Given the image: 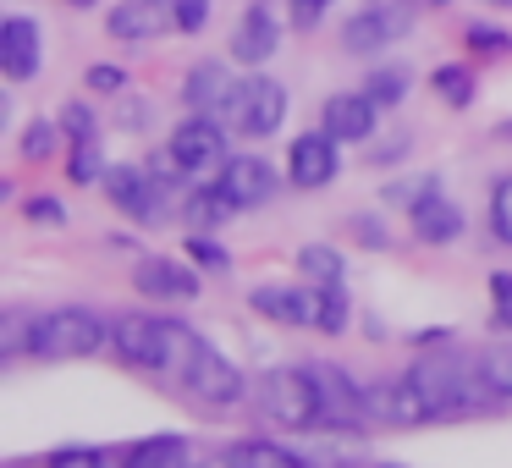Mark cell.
Wrapping results in <instances>:
<instances>
[{"instance_id":"cell-21","label":"cell","mask_w":512,"mask_h":468,"mask_svg":"<svg viewBox=\"0 0 512 468\" xmlns=\"http://www.w3.org/2000/svg\"><path fill=\"white\" fill-rule=\"evenodd\" d=\"M237 215V199L215 182V188H193L188 199H182V221H188V232H221L226 221Z\"/></svg>"},{"instance_id":"cell-45","label":"cell","mask_w":512,"mask_h":468,"mask_svg":"<svg viewBox=\"0 0 512 468\" xmlns=\"http://www.w3.org/2000/svg\"><path fill=\"white\" fill-rule=\"evenodd\" d=\"M188 468H232V457H193Z\"/></svg>"},{"instance_id":"cell-13","label":"cell","mask_w":512,"mask_h":468,"mask_svg":"<svg viewBox=\"0 0 512 468\" xmlns=\"http://www.w3.org/2000/svg\"><path fill=\"white\" fill-rule=\"evenodd\" d=\"M287 177H292V188H303V193L325 188V182L336 177V138L325 133V127H320V133H303L298 144H292Z\"/></svg>"},{"instance_id":"cell-28","label":"cell","mask_w":512,"mask_h":468,"mask_svg":"<svg viewBox=\"0 0 512 468\" xmlns=\"http://www.w3.org/2000/svg\"><path fill=\"white\" fill-rule=\"evenodd\" d=\"M430 89L441 94L452 111H468V105H474V72H468V67H435Z\"/></svg>"},{"instance_id":"cell-36","label":"cell","mask_w":512,"mask_h":468,"mask_svg":"<svg viewBox=\"0 0 512 468\" xmlns=\"http://www.w3.org/2000/svg\"><path fill=\"white\" fill-rule=\"evenodd\" d=\"M490 298H496V325L512 331V270H496V276H490Z\"/></svg>"},{"instance_id":"cell-42","label":"cell","mask_w":512,"mask_h":468,"mask_svg":"<svg viewBox=\"0 0 512 468\" xmlns=\"http://www.w3.org/2000/svg\"><path fill=\"white\" fill-rule=\"evenodd\" d=\"M28 221H45V226H61V221H67V210H61L56 199H28Z\"/></svg>"},{"instance_id":"cell-15","label":"cell","mask_w":512,"mask_h":468,"mask_svg":"<svg viewBox=\"0 0 512 468\" xmlns=\"http://www.w3.org/2000/svg\"><path fill=\"white\" fill-rule=\"evenodd\" d=\"M375 111L380 105L369 100L364 89L358 94H331V100H325V133H331L336 144H364V138L375 133Z\"/></svg>"},{"instance_id":"cell-9","label":"cell","mask_w":512,"mask_h":468,"mask_svg":"<svg viewBox=\"0 0 512 468\" xmlns=\"http://www.w3.org/2000/svg\"><path fill=\"white\" fill-rule=\"evenodd\" d=\"M364 419L369 424H391V430H413V424H430V408L413 391V380H375L364 386Z\"/></svg>"},{"instance_id":"cell-19","label":"cell","mask_w":512,"mask_h":468,"mask_svg":"<svg viewBox=\"0 0 512 468\" xmlns=\"http://www.w3.org/2000/svg\"><path fill=\"white\" fill-rule=\"evenodd\" d=\"M276 39H281L276 17H270L265 6H248L243 28H237V39H232V61H243V67H265V61L276 56Z\"/></svg>"},{"instance_id":"cell-4","label":"cell","mask_w":512,"mask_h":468,"mask_svg":"<svg viewBox=\"0 0 512 468\" xmlns=\"http://www.w3.org/2000/svg\"><path fill=\"white\" fill-rule=\"evenodd\" d=\"M309 380L314 391H320V430H358L364 419V386H353V375H347L342 364H331V358H309Z\"/></svg>"},{"instance_id":"cell-2","label":"cell","mask_w":512,"mask_h":468,"mask_svg":"<svg viewBox=\"0 0 512 468\" xmlns=\"http://www.w3.org/2000/svg\"><path fill=\"white\" fill-rule=\"evenodd\" d=\"M259 413L281 430H314L320 424V391H314L309 369H292V364L270 369L259 380Z\"/></svg>"},{"instance_id":"cell-22","label":"cell","mask_w":512,"mask_h":468,"mask_svg":"<svg viewBox=\"0 0 512 468\" xmlns=\"http://www.w3.org/2000/svg\"><path fill=\"white\" fill-rule=\"evenodd\" d=\"M248 303H254V314H265V320H276V325H309V292L254 287V292H248Z\"/></svg>"},{"instance_id":"cell-32","label":"cell","mask_w":512,"mask_h":468,"mask_svg":"<svg viewBox=\"0 0 512 468\" xmlns=\"http://www.w3.org/2000/svg\"><path fill=\"white\" fill-rule=\"evenodd\" d=\"M490 232H496V243L512 248V177H501L490 193Z\"/></svg>"},{"instance_id":"cell-29","label":"cell","mask_w":512,"mask_h":468,"mask_svg":"<svg viewBox=\"0 0 512 468\" xmlns=\"http://www.w3.org/2000/svg\"><path fill=\"white\" fill-rule=\"evenodd\" d=\"M105 155H100V144L94 138H72V160H67V177L78 182V188H89V182H105Z\"/></svg>"},{"instance_id":"cell-25","label":"cell","mask_w":512,"mask_h":468,"mask_svg":"<svg viewBox=\"0 0 512 468\" xmlns=\"http://www.w3.org/2000/svg\"><path fill=\"white\" fill-rule=\"evenodd\" d=\"M188 441L182 435H155V441H144L133 457H127V468H188Z\"/></svg>"},{"instance_id":"cell-7","label":"cell","mask_w":512,"mask_h":468,"mask_svg":"<svg viewBox=\"0 0 512 468\" xmlns=\"http://www.w3.org/2000/svg\"><path fill=\"white\" fill-rule=\"evenodd\" d=\"M182 386H188L199 402H210V408H232V402L243 397V369H237L221 347L204 342L199 353H193V364L182 369Z\"/></svg>"},{"instance_id":"cell-38","label":"cell","mask_w":512,"mask_h":468,"mask_svg":"<svg viewBox=\"0 0 512 468\" xmlns=\"http://www.w3.org/2000/svg\"><path fill=\"white\" fill-rule=\"evenodd\" d=\"M347 232H353V237H358V243H364V248H391L386 226H380L375 215H353V226H347Z\"/></svg>"},{"instance_id":"cell-10","label":"cell","mask_w":512,"mask_h":468,"mask_svg":"<svg viewBox=\"0 0 512 468\" xmlns=\"http://www.w3.org/2000/svg\"><path fill=\"white\" fill-rule=\"evenodd\" d=\"M111 347L122 353V364L166 369V320H155V314H122V320H111Z\"/></svg>"},{"instance_id":"cell-31","label":"cell","mask_w":512,"mask_h":468,"mask_svg":"<svg viewBox=\"0 0 512 468\" xmlns=\"http://www.w3.org/2000/svg\"><path fill=\"white\" fill-rule=\"evenodd\" d=\"M364 94H369L375 105H397L402 94H408V67H380L375 78L364 83Z\"/></svg>"},{"instance_id":"cell-12","label":"cell","mask_w":512,"mask_h":468,"mask_svg":"<svg viewBox=\"0 0 512 468\" xmlns=\"http://www.w3.org/2000/svg\"><path fill=\"white\" fill-rule=\"evenodd\" d=\"M166 149L177 155L182 171H210V166H221V155H226V133L210 116H193V122H182L177 133H171Z\"/></svg>"},{"instance_id":"cell-16","label":"cell","mask_w":512,"mask_h":468,"mask_svg":"<svg viewBox=\"0 0 512 468\" xmlns=\"http://www.w3.org/2000/svg\"><path fill=\"white\" fill-rule=\"evenodd\" d=\"M133 287L144 292V298H160V303L199 298V276H193L188 265H177V259H144V265L133 270Z\"/></svg>"},{"instance_id":"cell-33","label":"cell","mask_w":512,"mask_h":468,"mask_svg":"<svg viewBox=\"0 0 512 468\" xmlns=\"http://www.w3.org/2000/svg\"><path fill=\"white\" fill-rule=\"evenodd\" d=\"M430 193H441V188H435V177H408V182H391V188H386V204L413 210V204H424Z\"/></svg>"},{"instance_id":"cell-47","label":"cell","mask_w":512,"mask_h":468,"mask_svg":"<svg viewBox=\"0 0 512 468\" xmlns=\"http://www.w3.org/2000/svg\"><path fill=\"white\" fill-rule=\"evenodd\" d=\"M72 6H89V0H72Z\"/></svg>"},{"instance_id":"cell-41","label":"cell","mask_w":512,"mask_h":468,"mask_svg":"<svg viewBox=\"0 0 512 468\" xmlns=\"http://www.w3.org/2000/svg\"><path fill=\"white\" fill-rule=\"evenodd\" d=\"M325 6H331V0H292V23H298V28H320Z\"/></svg>"},{"instance_id":"cell-44","label":"cell","mask_w":512,"mask_h":468,"mask_svg":"<svg viewBox=\"0 0 512 468\" xmlns=\"http://www.w3.org/2000/svg\"><path fill=\"white\" fill-rule=\"evenodd\" d=\"M116 122H122V127H144V122H149V111H144V105H133V100H122Z\"/></svg>"},{"instance_id":"cell-23","label":"cell","mask_w":512,"mask_h":468,"mask_svg":"<svg viewBox=\"0 0 512 468\" xmlns=\"http://www.w3.org/2000/svg\"><path fill=\"white\" fill-rule=\"evenodd\" d=\"M474 369H479V380H485L490 402H496V408H507V402H512V347L507 342H490L485 353L474 358Z\"/></svg>"},{"instance_id":"cell-48","label":"cell","mask_w":512,"mask_h":468,"mask_svg":"<svg viewBox=\"0 0 512 468\" xmlns=\"http://www.w3.org/2000/svg\"><path fill=\"white\" fill-rule=\"evenodd\" d=\"M430 6H446V0H430Z\"/></svg>"},{"instance_id":"cell-34","label":"cell","mask_w":512,"mask_h":468,"mask_svg":"<svg viewBox=\"0 0 512 468\" xmlns=\"http://www.w3.org/2000/svg\"><path fill=\"white\" fill-rule=\"evenodd\" d=\"M468 50H474V56H507L512 34H501V28H490V23H474L468 28Z\"/></svg>"},{"instance_id":"cell-40","label":"cell","mask_w":512,"mask_h":468,"mask_svg":"<svg viewBox=\"0 0 512 468\" xmlns=\"http://www.w3.org/2000/svg\"><path fill=\"white\" fill-rule=\"evenodd\" d=\"M50 468H100V452H89V446H61L50 457Z\"/></svg>"},{"instance_id":"cell-6","label":"cell","mask_w":512,"mask_h":468,"mask_svg":"<svg viewBox=\"0 0 512 468\" xmlns=\"http://www.w3.org/2000/svg\"><path fill=\"white\" fill-rule=\"evenodd\" d=\"M226 122H232L237 133H248V138H270L281 122H287V89L270 83V78L237 83L232 105H226Z\"/></svg>"},{"instance_id":"cell-46","label":"cell","mask_w":512,"mask_h":468,"mask_svg":"<svg viewBox=\"0 0 512 468\" xmlns=\"http://www.w3.org/2000/svg\"><path fill=\"white\" fill-rule=\"evenodd\" d=\"M490 6H496V12H512V0H490Z\"/></svg>"},{"instance_id":"cell-11","label":"cell","mask_w":512,"mask_h":468,"mask_svg":"<svg viewBox=\"0 0 512 468\" xmlns=\"http://www.w3.org/2000/svg\"><path fill=\"white\" fill-rule=\"evenodd\" d=\"M111 39L122 45H144V39H166L177 28V0H122L111 17H105Z\"/></svg>"},{"instance_id":"cell-5","label":"cell","mask_w":512,"mask_h":468,"mask_svg":"<svg viewBox=\"0 0 512 468\" xmlns=\"http://www.w3.org/2000/svg\"><path fill=\"white\" fill-rule=\"evenodd\" d=\"M413 28V0H369L364 12H353V23L342 28V45L353 56H375V50L397 45Z\"/></svg>"},{"instance_id":"cell-18","label":"cell","mask_w":512,"mask_h":468,"mask_svg":"<svg viewBox=\"0 0 512 468\" xmlns=\"http://www.w3.org/2000/svg\"><path fill=\"white\" fill-rule=\"evenodd\" d=\"M232 94H237V83H232V72H226L221 61H199V67L188 72V83H182V100H188L199 116L226 111V105H232Z\"/></svg>"},{"instance_id":"cell-1","label":"cell","mask_w":512,"mask_h":468,"mask_svg":"<svg viewBox=\"0 0 512 468\" xmlns=\"http://www.w3.org/2000/svg\"><path fill=\"white\" fill-rule=\"evenodd\" d=\"M408 380H413V391L424 397L430 419H457V413H474V408L490 402L474 358H468V364H457V358H419V364L408 369ZM490 408H496V402H490Z\"/></svg>"},{"instance_id":"cell-14","label":"cell","mask_w":512,"mask_h":468,"mask_svg":"<svg viewBox=\"0 0 512 468\" xmlns=\"http://www.w3.org/2000/svg\"><path fill=\"white\" fill-rule=\"evenodd\" d=\"M39 67H45V39H39V28L28 17H12L0 28V72L12 83H28Z\"/></svg>"},{"instance_id":"cell-35","label":"cell","mask_w":512,"mask_h":468,"mask_svg":"<svg viewBox=\"0 0 512 468\" xmlns=\"http://www.w3.org/2000/svg\"><path fill=\"white\" fill-rule=\"evenodd\" d=\"M188 254L199 259L204 270H226V265H232V254H226L221 243H210V237H204V232H193V237H188Z\"/></svg>"},{"instance_id":"cell-17","label":"cell","mask_w":512,"mask_h":468,"mask_svg":"<svg viewBox=\"0 0 512 468\" xmlns=\"http://www.w3.org/2000/svg\"><path fill=\"white\" fill-rule=\"evenodd\" d=\"M221 188L237 199V210H254V204H265L270 193H276V171L259 155H237L221 166Z\"/></svg>"},{"instance_id":"cell-3","label":"cell","mask_w":512,"mask_h":468,"mask_svg":"<svg viewBox=\"0 0 512 468\" xmlns=\"http://www.w3.org/2000/svg\"><path fill=\"white\" fill-rule=\"evenodd\" d=\"M100 342H105V320L94 309H56V314H39L34 320L28 353L34 358H89V353H100Z\"/></svg>"},{"instance_id":"cell-30","label":"cell","mask_w":512,"mask_h":468,"mask_svg":"<svg viewBox=\"0 0 512 468\" xmlns=\"http://www.w3.org/2000/svg\"><path fill=\"white\" fill-rule=\"evenodd\" d=\"M61 133H67V127L45 122V116H39V122H28L23 127V160H50V155H56V144H61Z\"/></svg>"},{"instance_id":"cell-8","label":"cell","mask_w":512,"mask_h":468,"mask_svg":"<svg viewBox=\"0 0 512 468\" xmlns=\"http://www.w3.org/2000/svg\"><path fill=\"white\" fill-rule=\"evenodd\" d=\"M166 193L171 188L149 166H111L105 171V199H111L122 215H133V221H155L160 204H166Z\"/></svg>"},{"instance_id":"cell-43","label":"cell","mask_w":512,"mask_h":468,"mask_svg":"<svg viewBox=\"0 0 512 468\" xmlns=\"http://www.w3.org/2000/svg\"><path fill=\"white\" fill-rule=\"evenodd\" d=\"M122 83H127V78H122L116 67H94V72H89V89H94V94H122Z\"/></svg>"},{"instance_id":"cell-24","label":"cell","mask_w":512,"mask_h":468,"mask_svg":"<svg viewBox=\"0 0 512 468\" xmlns=\"http://www.w3.org/2000/svg\"><path fill=\"white\" fill-rule=\"evenodd\" d=\"M309 292V325L325 336L347 331V320H353V309H347V292L342 287H303Z\"/></svg>"},{"instance_id":"cell-39","label":"cell","mask_w":512,"mask_h":468,"mask_svg":"<svg viewBox=\"0 0 512 468\" xmlns=\"http://www.w3.org/2000/svg\"><path fill=\"white\" fill-rule=\"evenodd\" d=\"M61 127H67L72 138H94V111L83 100H72L67 111H61Z\"/></svg>"},{"instance_id":"cell-27","label":"cell","mask_w":512,"mask_h":468,"mask_svg":"<svg viewBox=\"0 0 512 468\" xmlns=\"http://www.w3.org/2000/svg\"><path fill=\"white\" fill-rule=\"evenodd\" d=\"M298 270L314 281V287H342V276H347V265H342V254L336 248H325V243H309L298 254Z\"/></svg>"},{"instance_id":"cell-37","label":"cell","mask_w":512,"mask_h":468,"mask_svg":"<svg viewBox=\"0 0 512 468\" xmlns=\"http://www.w3.org/2000/svg\"><path fill=\"white\" fill-rule=\"evenodd\" d=\"M210 23V0H177V34H199Z\"/></svg>"},{"instance_id":"cell-20","label":"cell","mask_w":512,"mask_h":468,"mask_svg":"<svg viewBox=\"0 0 512 468\" xmlns=\"http://www.w3.org/2000/svg\"><path fill=\"white\" fill-rule=\"evenodd\" d=\"M408 221H413V232H419V243H457V232H463V210H457L452 199H441V193L413 204Z\"/></svg>"},{"instance_id":"cell-26","label":"cell","mask_w":512,"mask_h":468,"mask_svg":"<svg viewBox=\"0 0 512 468\" xmlns=\"http://www.w3.org/2000/svg\"><path fill=\"white\" fill-rule=\"evenodd\" d=\"M226 457H232V468H303L298 457L276 441H237Z\"/></svg>"}]
</instances>
